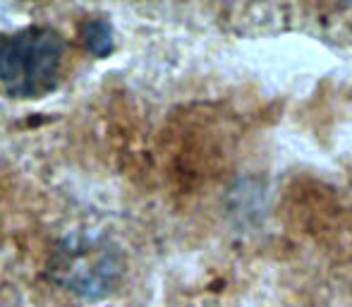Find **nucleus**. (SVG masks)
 Returning <instances> with one entry per match:
<instances>
[{
  "mask_svg": "<svg viewBox=\"0 0 352 307\" xmlns=\"http://www.w3.org/2000/svg\"><path fill=\"white\" fill-rule=\"evenodd\" d=\"M65 41L53 27L32 24L0 36V87L14 98H38L58 87Z\"/></svg>",
  "mask_w": 352,
  "mask_h": 307,
  "instance_id": "f257e3e1",
  "label": "nucleus"
},
{
  "mask_svg": "<svg viewBox=\"0 0 352 307\" xmlns=\"http://www.w3.org/2000/svg\"><path fill=\"white\" fill-rule=\"evenodd\" d=\"M84 41H87L89 51L96 53V56H108L113 51V29L103 19H91V22L84 24L82 29Z\"/></svg>",
  "mask_w": 352,
  "mask_h": 307,
  "instance_id": "f03ea898",
  "label": "nucleus"
}]
</instances>
